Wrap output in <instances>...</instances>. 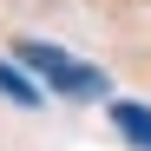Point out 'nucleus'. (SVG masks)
<instances>
[{
    "instance_id": "f03ea898",
    "label": "nucleus",
    "mask_w": 151,
    "mask_h": 151,
    "mask_svg": "<svg viewBox=\"0 0 151 151\" xmlns=\"http://www.w3.org/2000/svg\"><path fill=\"white\" fill-rule=\"evenodd\" d=\"M112 132H125V145L151 151V105H132V99H118V105H112Z\"/></svg>"
},
{
    "instance_id": "f257e3e1",
    "label": "nucleus",
    "mask_w": 151,
    "mask_h": 151,
    "mask_svg": "<svg viewBox=\"0 0 151 151\" xmlns=\"http://www.w3.org/2000/svg\"><path fill=\"white\" fill-rule=\"evenodd\" d=\"M20 66H33L53 92H66V99H99L105 92V72L99 66H86V59H72V53H59V46H46V40H20Z\"/></svg>"
},
{
    "instance_id": "7ed1b4c3",
    "label": "nucleus",
    "mask_w": 151,
    "mask_h": 151,
    "mask_svg": "<svg viewBox=\"0 0 151 151\" xmlns=\"http://www.w3.org/2000/svg\"><path fill=\"white\" fill-rule=\"evenodd\" d=\"M0 92H7L13 105H40V86H27V79H20V66H7V59H0Z\"/></svg>"
}]
</instances>
